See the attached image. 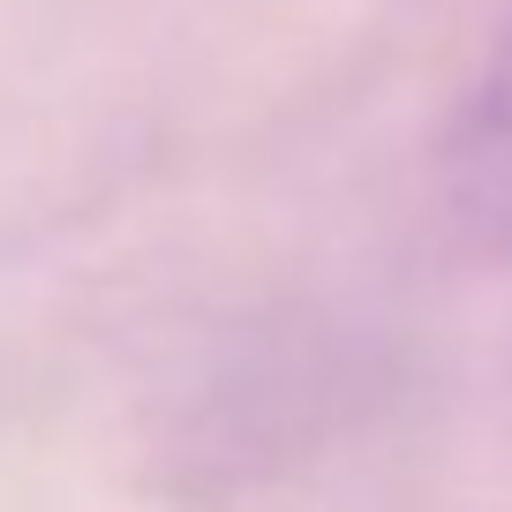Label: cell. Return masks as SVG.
<instances>
[{
    "mask_svg": "<svg viewBox=\"0 0 512 512\" xmlns=\"http://www.w3.org/2000/svg\"><path fill=\"white\" fill-rule=\"evenodd\" d=\"M452 189L490 241H512V38L490 61L482 91L467 98L460 144H452Z\"/></svg>",
    "mask_w": 512,
    "mask_h": 512,
    "instance_id": "cell-1",
    "label": "cell"
}]
</instances>
